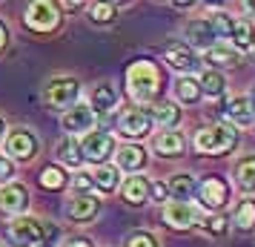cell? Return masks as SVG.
<instances>
[{"instance_id": "cell-2", "label": "cell", "mask_w": 255, "mask_h": 247, "mask_svg": "<svg viewBox=\"0 0 255 247\" xmlns=\"http://www.w3.org/2000/svg\"><path fill=\"white\" fill-rule=\"evenodd\" d=\"M238 144V132L232 124H207L195 132V147L204 155H227Z\"/></svg>"}, {"instance_id": "cell-38", "label": "cell", "mask_w": 255, "mask_h": 247, "mask_svg": "<svg viewBox=\"0 0 255 247\" xmlns=\"http://www.w3.org/2000/svg\"><path fill=\"white\" fill-rule=\"evenodd\" d=\"M12 176H14V164H12V158L0 155V181H9Z\"/></svg>"}, {"instance_id": "cell-7", "label": "cell", "mask_w": 255, "mask_h": 247, "mask_svg": "<svg viewBox=\"0 0 255 247\" xmlns=\"http://www.w3.org/2000/svg\"><path fill=\"white\" fill-rule=\"evenodd\" d=\"M78 95H81V83L72 78H58L43 89V101L46 106H69L78 101Z\"/></svg>"}, {"instance_id": "cell-47", "label": "cell", "mask_w": 255, "mask_h": 247, "mask_svg": "<svg viewBox=\"0 0 255 247\" xmlns=\"http://www.w3.org/2000/svg\"><path fill=\"white\" fill-rule=\"evenodd\" d=\"M121 3H129V0H112V6H121Z\"/></svg>"}, {"instance_id": "cell-35", "label": "cell", "mask_w": 255, "mask_h": 247, "mask_svg": "<svg viewBox=\"0 0 255 247\" xmlns=\"http://www.w3.org/2000/svg\"><path fill=\"white\" fill-rule=\"evenodd\" d=\"M124 247H158L155 236L152 233H143V230H135V233L127 236V245Z\"/></svg>"}, {"instance_id": "cell-3", "label": "cell", "mask_w": 255, "mask_h": 247, "mask_svg": "<svg viewBox=\"0 0 255 247\" xmlns=\"http://www.w3.org/2000/svg\"><path fill=\"white\" fill-rule=\"evenodd\" d=\"M60 23V6L55 0H35L26 12V26L35 32H52Z\"/></svg>"}, {"instance_id": "cell-18", "label": "cell", "mask_w": 255, "mask_h": 247, "mask_svg": "<svg viewBox=\"0 0 255 247\" xmlns=\"http://www.w3.org/2000/svg\"><path fill=\"white\" fill-rule=\"evenodd\" d=\"M115 89L109 86V83H101V86H95L92 89V98H89V109L98 112V115H106V112H112L115 109Z\"/></svg>"}, {"instance_id": "cell-5", "label": "cell", "mask_w": 255, "mask_h": 247, "mask_svg": "<svg viewBox=\"0 0 255 247\" xmlns=\"http://www.w3.org/2000/svg\"><path fill=\"white\" fill-rule=\"evenodd\" d=\"M195 196L207 210H218V207H224V204L230 201V187L224 184V178L209 176V178H204V181L198 184Z\"/></svg>"}, {"instance_id": "cell-11", "label": "cell", "mask_w": 255, "mask_h": 247, "mask_svg": "<svg viewBox=\"0 0 255 247\" xmlns=\"http://www.w3.org/2000/svg\"><path fill=\"white\" fill-rule=\"evenodd\" d=\"M98 210H101V201L95 199L92 193H81V196L66 201V219H72V222H81V224L92 222Z\"/></svg>"}, {"instance_id": "cell-21", "label": "cell", "mask_w": 255, "mask_h": 247, "mask_svg": "<svg viewBox=\"0 0 255 247\" xmlns=\"http://www.w3.org/2000/svg\"><path fill=\"white\" fill-rule=\"evenodd\" d=\"M169 196H172L175 201H189L192 196H195V190H198V181L189 173H181V176H172L169 178Z\"/></svg>"}, {"instance_id": "cell-43", "label": "cell", "mask_w": 255, "mask_h": 247, "mask_svg": "<svg viewBox=\"0 0 255 247\" xmlns=\"http://www.w3.org/2000/svg\"><path fill=\"white\" fill-rule=\"evenodd\" d=\"M244 9H247V12L255 17V0H244Z\"/></svg>"}, {"instance_id": "cell-19", "label": "cell", "mask_w": 255, "mask_h": 247, "mask_svg": "<svg viewBox=\"0 0 255 247\" xmlns=\"http://www.w3.org/2000/svg\"><path fill=\"white\" fill-rule=\"evenodd\" d=\"M186 37H189V46H204V49L218 40L215 32H212V26H209V20H192L186 26Z\"/></svg>"}, {"instance_id": "cell-24", "label": "cell", "mask_w": 255, "mask_h": 247, "mask_svg": "<svg viewBox=\"0 0 255 247\" xmlns=\"http://www.w3.org/2000/svg\"><path fill=\"white\" fill-rule=\"evenodd\" d=\"M149 115H152V124H161V127H175V124L181 121V109H178L172 101H158Z\"/></svg>"}, {"instance_id": "cell-20", "label": "cell", "mask_w": 255, "mask_h": 247, "mask_svg": "<svg viewBox=\"0 0 255 247\" xmlns=\"http://www.w3.org/2000/svg\"><path fill=\"white\" fill-rule=\"evenodd\" d=\"M155 153L163 155V158H178V155L184 153V135H178V132H161L158 138H155Z\"/></svg>"}, {"instance_id": "cell-27", "label": "cell", "mask_w": 255, "mask_h": 247, "mask_svg": "<svg viewBox=\"0 0 255 247\" xmlns=\"http://www.w3.org/2000/svg\"><path fill=\"white\" fill-rule=\"evenodd\" d=\"M235 181L244 190H255V155H247L235 164Z\"/></svg>"}, {"instance_id": "cell-29", "label": "cell", "mask_w": 255, "mask_h": 247, "mask_svg": "<svg viewBox=\"0 0 255 247\" xmlns=\"http://www.w3.org/2000/svg\"><path fill=\"white\" fill-rule=\"evenodd\" d=\"M175 95L184 104H198L201 101V86H198L195 78H181V81L175 83Z\"/></svg>"}, {"instance_id": "cell-6", "label": "cell", "mask_w": 255, "mask_h": 247, "mask_svg": "<svg viewBox=\"0 0 255 247\" xmlns=\"http://www.w3.org/2000/svg\"><path fill=\"white\" fill-rule=\"evenodd\" d=\"M81 153H83V161H92V164H104L109 155L115 153V141L109 132H89L86 141L81 144Z\"/></svg>"}, {"instance_id": "cell-1", "label": "cell", "mask_w": 255, "mask_h": 247, "mask_svg": "<svg viewBox=\"0 0 255 247\" xmlns=\"http://www.w3.org/2000/svg\"><path fill=\"white\" fill-rule=\"evenodd\" d=\"M158 86H161V72L152 60H135L127 72V92L132 101L138 104H146L158 95Z\"/></svg>"}, {"instance_id": "cell-36", "label": "cell", "mask_w": 255, "mask_h": 247, "mask_svg": "<svg viewBox=\"0 0 255 247\" xmlns=\"http://www.w3.org/2000/svg\"><path fill=\"white\" fill-rule=\"evenodd\" d=\"M72 190L81 196V193H89V190H95V181L89 173H75V181H72Z\"/></svg>"}, {"instance_id": "cell-25", "label": "cell", "mask_w": 255, "mask_h": 247, "mask_svg": "<svg viewBox=\"0 0 255 247\" xmlns=\"http://www.w3.org/2000/svg\"><path fill=\"white\" fill-rule=\"evenodd\" d=\"M235 230H241V233H250L255 227V201L253 199H244L238 207H235Z\"/></svg>"}, {"instance_id": "cell-8", "label": "cell", "mask_w": 255, "mask_h": 247, "mask_svg": "<svg viewBox=\"0 0 255 247\" xmlns=\"http://www.w3.org/2000/svg\"><path fill=\"white\" fill-rule=\"evenodd\" d=\"M6 155L17 161H32L37 155V135L29 130H14L6 138Z\"/></svg>"}, {"instance_id": "cell-17", "label": "cell", "mask_w": 255, "mask_h": 247, "mask_svg": "<svg viewBox=\"0 0 255 247\" xmlns=\"http://www.w3.org/2000/svg\"><path fill=\"white\" fill-rule=\"evenodd\" d=\"M121 199L127 201V204H132V207L143 204V201L149 199V181L143 176H129L124 181V187H121Z\"/></svg>"}, {"instance_id": "cell-44", "label": "cell", "mask_w": 255, "mask_h": 247, "mask_svg": "<svg viewBox=\"0 0 255 247\" xmlns=\"http://www.w3.org/2000/svg\"><path fill=\"white\" fill-rule=\"evenodd\" d=\"M3 43H6V26L0 23V46H3Z\"/></svg>"}, {"instance_id": "cell-26", "label": "cell", "mask_w": 255, "mask_h": 247, "mask_svg": "<svg viewBox=\"0 0 255 247\" xmlns=\"http://www.w3.org/2000/svg\"><path fill=\"white\" fill-rule=\"evenodd\" d=\"M198 86H201V95H209V98H218L221 92H224V86H227V81H224V75H221L218 69H207L201 78H198Z\"/></svg>"}, {"instance_id": "cell-9", "label": "cell", "mask_w": 255, "mask_h": 247, "mask_svg": "<svg viewBox=\"0 0 255 247\" xmlns=\"http://www.w3.org/2000/svg\"><path fill=\"white\" fill-rule=\"evenodd\" d=\"M118 130L124 132V135H129V138H143L152 130V115L146 109H140V106L127 109V112H121V118H118Z\"/></svg>"}, {"instance_id": "cell-31", "label": "cell", "mask_w": 255, "mask_h": 247, "mask_svg": "<svg viewBox=\"0 0 255 247\" xmlns=\"http://www.w3.org/2000/svg\"><path fill=\"white\" fill-rule=\"evenodd\" d=\"M37 181H40L43 190H60V187H66V170H60V167H46Z\"/></svg>"}, {"instance_id": "cell-22", "label": "cell", "mask_w": 255, "mask_h": 247, "mask_svg": "<svg viewBox=\"0 0 255 247\" xmlns=\"http://www.w3.org/2000/svg\"><path fill=\"white\" fill-rule=\"evenodd\" d=\"M207 60H209V66H235L238 63V49L215 40L212 46H207Z\"/></svg>"}, {"instance_id": "cell-45", "label": "cell", "mask_w": 255, "mask_h": 247, "mask_svg": "<svg viewBox=\"0 0 255 247\" xmlns=\"http://www.w3.org/2000/svg\"><path fill=\"white\" fill-rule=\"evenodd\" d=\"M3 132H6V121L0 118V138H3Z\"/></svg>"}, {"instance_id": "cell-39", "label": "cell", "mask_w": 255, "mask_h": 247, "mask_svg": "<svg viewBox=\"0 0 255 247\" xmlns=\"http://www.w3.org/2000/svg\"><path fill=\"white\" fill-rule=\"evenodd\" d=\"M149 196L155 201H166L169 190H166V184H163V181H155V184H149Z\"/></svg>"}, {"instance_id": "cell-48", "label": "cell", "mask_w": 255, "mask_h": 247, "mask_svg": "<svg viewBox=\"0 0 255 247\" xmlns=\"http://www.w3.org/2000/svg\"><path fill=\"white\" fill-rule=\"evenodd\" d=\"M250 52H253V60H255V40H253V46H250Z\"/></svg>"}, {"instance_id": "cell-46", "label": "cell", "mask_w": 255, "mask_h": 247, "mask_svg": "<svg viewBox=\"0 0 255 247\" xmlns=\"http://www.w3.org/2000/svg\"><path fill=\"white\" fill-rule=\"evenodd\" d=\"M209 6H221V3H224V0H207Z\"/></svg>"}, {"instance_id": "cell-49", "label": "cell", "mask_w": 255, "mask_h": 247, "mask_svg": "<svg viewBox=\"0 0 255 247\" xmlns=\"http://www.w3.org/2000/svg\"><path fill=\"white\" fill-rule=\"evenodd\" d=\"M250 104H255V86H253V98H250Z\"/></svg>"}, {"instance_id": "cell-13", "label": "cell", "mask_w": 255, "mask_h": 247, "mask_svg": "<svg viewBox=\"0 0 255 247\" xmlns=\"http://www.w3.org/2000/svg\"><path fill=\"white\" fill-rule=\"evenodd\" d=\"M224 115H227L230 124H238V127H250L255 121L250 98H227V101H224Z\"/></svg>"}, {"instance_id": "cell-14", "label": "cell", "mask_w": 255, "mask_h": 247, "mask_svg": "<svg viewBox=\"0 0 255 247\" xmlns=\"http://www.w3.org/2000/svg\"><path fill=\"white\" fill-rule=\"evenodd\" d=\"M163 58L178 72H192L198 66V55L189 46H181V43H169V46L163 49Z\"/></svg>"}, {"instance_id": "cell-4", "label": "cell", "mask_w": 255, "mask_h": 247, "mask_svg": "<svg viewBox=\"0 0 255 247\" xmlns=\"http://www.w3.org/2000/svg\"><path fill=\"white\" fill-rule=\"evenodd\" d=\"M9 239L17 247H37L43 242V224L32 216H17L9 222Z\"/></svg>"}, {"instance_id": "cell-37", "label": "cell", "mask_w": 255, "mask_h": 247, "mask_svg": "<svg viewBox=\"0 0 255 247\" xmlns=\"http://www.w3.org/2000/svg\"><path fill=\"white\" fill-rule=\"evenodd\" d=\"M58 236H60L58 227H55V224H46V227H43V242L37 247H55L58 245Z\"/></svg>"}, {"instance_id": "cell-16", "label": "cell", "mask_w": 255, "mask_h": 247, "mask_svg": "<svg viewBox=\"0 0 255 247\" xmlns=\"http://www.w3.org/2000/svg\"><path fill=\"white\" fill-rule=\"evenodd\" d=\"M92 109L83 104H75V109H69L66 115H63V130L69 132V135H78V132H86L89 127H92Z\"/></svg>"}, {"instance_id": "cell-40", "label": "cell", "mask_w": 255, "mask_h": 247, "mask_svg": "<svg viewBox=\"0 0 255 247\" xmlns=\"http://www.w3.org/2000/svg\"><path fill=\"white\" fill-rule=\"evenodd\" d=\"M66 247H92V245H89L86 239H81V236H75V239H69V242H66Z\"/></svg>"}, {"instance_id": "cell-30", "label": "cell", "mask_w": 255, "mask_h": 247, "mask_svg": "<svg viewBox=\"0 0 255 247\" xmlns=\"http://www.w3.org/2000/svg\"><path fill=\"white\" fill-rule=\"evenodd\" d=\"M95 187H101L104 193H112V190L118 187V167H109V164H101L98 170H95Z\"/></svg>"}, {"instance_id": "cell-33", "label": "cell", "mask_w": 255, "mask_h": 247, "mask_svg": "<svg viewBox=\"0 0 255 247\" xmlns=\"http://www.w3.org/2000/svg\"><path fill=\"white\" fill-rule=\"evenodd\" d=\"M232 20L227 12H212V17H209V26H212V32H215V37H230L232 35Z\"/></svg>"}, {"instance_id": "cell-12", "label": "cell", "mask_w": 255, "mask_h": 247, "mask_svg": "<svg viewBox=\"0 0 255 247\" xmlns=\"http://www.w3.org/2000/svg\"><path fill=\"white\" fill-rule=\"evenodd\" d=\"M29 207V190L17 181H6L0 187V210L3 213H23Z\"/></svg>"}, {"instance_id": "cell-15", "label": "cell", "mask_w": 255, "mask_h": 247, "mask_svg": "<svg viewBox=\"0 0 255 247\" xmlns=\"http://www.w3.org/2000/svg\"><path fill=\"white\" fill-rule=\"evenodd\" d=\"M115 155H118V170H127V173L143 170V164H146V150L140 144H124Z\"/></svg>"}, {"instance_id": "cell-28", "label": "cell", "mask_w": 255, "mask_h": 247, "mask_svg": "<svg viewBox=\"0 0 255 247\" xmlns=\"http://www.w3.org/2000/svg\"><path fill=\"white\" fill-rule=\"evenodd\" d=\"M232 43H235V49H250L255 40V29L250 20H235L232 23Z\"/></svg>"}, {"instance_id": "cell-41", "label": "cell", "mask_w": 255, "mask_h": 247, "mask_svg": "<svg viewBox=\"0 0 255 247\" xmlns=\"http://www.w3.org/2000/svg\"><path fill=\"white\" fill-rule=\"evenodd\" d=\"M175 6H178V9H192V6H195L198 0H172Z\"/></svg>"}, {"instance_id": "cell-34", "label": "cell", "mask_w": 255, "mask_h": 247, "mask_svg": "<svg viewBox=\"0 0 255 247\" xmlns=\"http://www.w3.org/2000/svg\"><path fill=\"white\" fill-rule=\"evenodd\" d=\"M201 230L204 233H212V236H224L227 227H230V219L227 216H207V219H198Z\"/></svg>"}, {"instance_id": "cell-32", "label": "cell", "mask_w": 255, "mask_h": 247, "mask_svg": "<svg viewBox=\"0 0 255 247\" xmlns=\"http://www.w3.org/2000/svg\"><path fill=\"white\" fill-rule=\"evenodd\" d=\"M89 20L92 23H112L115 20V6L112 3H104V0H98L89 6Z\"/></svg>"}, {"instance_id": "cell-42", "label": "cell", "mask_w": 255, "mask_h": 247, "mask_svg": "<svg viewBox=\"0 0 255 247\" xmlns=\"http://www.w3.org/2000/svg\"><path fill=\"white\" fill-rule=\"evenodd\" d=\"M63 6H66L69 12H75V9H81L83 6V0H63Z\"/></svg>"}, {"instance_id": "cell-10", "label": "cell", "mask_w": 255, "mask_h": 247, "mask_svg": "<svg viewBox=\"0 0 255 247\" xmlns=\"http://www.w3.org/2000/svg\"><path fill=\"white\" fill-rule=\"evenodd\" d=\"M198 216H201V213H198L189 201H169V204L163 207V222L169 224V227H175V230L195 227Z\"/></svg>"}, {"instance_id": "cell-23", "label": "cell", "mask_w": 255, "mask_h": 247, "mask_svg": "<svg viewBox=\"0 0 255 247\" xmlns=\"http://www.w3.org/2000/svg\"><path fill=\"white\" fill-rule=\"evenodd\" d=\"M58 158L63 167H72V170H78L83 161V153H81V144L75 141L72 135H66L63 141L58 144Z\"/></svg>"}]
</instances>
